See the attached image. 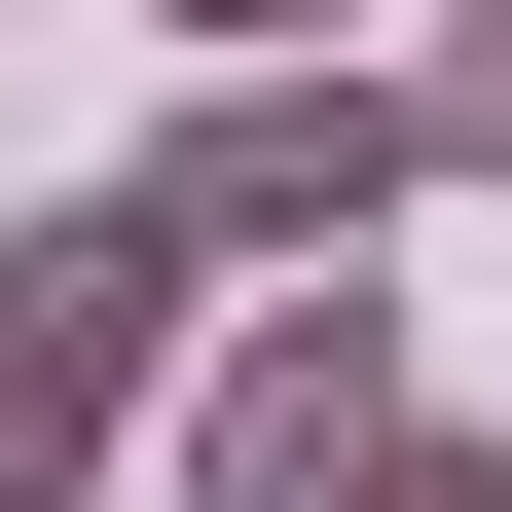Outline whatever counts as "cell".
<instances>
[{"label":"cell","mask_w":512,"mask_h":512,"mask_svg":"<svg viewBox=\"0 0 512 512\" xmlns=\"http://www.w3.org/2000/svg\"><path fill=\"white\" fill-rule=\"evenodd\" d=\"M183 330H220V256H183L147 183H74V220H0V512H110V439L183 403Z\"/></svg>","instance_id":"obj_1"},{"label":"cell","mask_w":512,"mask_h":512,"mask_svg":"<svg viewBox=\"0 0 512 512\" xmlns=\"http://www.w3.org/2000/svg\"><path fill=\"white\" fill-rule=\"evenodd\" d=\"M147 220L220 256V293H330V256H403L439 220V110H403V37H366V74H220L147 147Z\"/></svg>","instance_id":"obj_2"},{"label":"cell","mask_w":512,"mask_h":512,"mask_svg":"<svg viewBox=\"0 0 512 512\" xmlns=\"http://www.w3.org/2000/svg\"><path fill=\"white\" fill-rule=\"evenodd\" d=\"M403 403H439V366H403V293L330 256V293H220L147 439H183V512H366V476H403Z\"/></svg>","instance_id":"obj_3"},{"label":"cell","mask_w":512,"mask_h":512,"mask_svg":"<svg viewBox=\"0 0 512 512\" xmlns=\"http://www.w3.org/2000/svg\"><path fill=\"white\" fill-rule=\"evenodd\" d=\"M403 110H439V183H512V0H439V37H403Z\"/></svg>","instance_id":"obj_4"},{"label":"cell","mask_w":512,"mask_h":512,"mask_svg":"<svg viewBox=\"0 0 512 512\" xmlns=\"http://www.w3.org/2000/svg\"><path fill=\"white\" fill-rule=\"evenodd\" d=\"M147 37H220V74H366L403 0H147Z\"/></svg>","instance_id":"obj_5"},{"label":"cell","mask_w":512,"mask_h":512,"mask_svg":"<svg viewBox=\"0 0 512 512\" xmlns=\"http://www.w3.org/2000/svg\"><path fill=\"white\" fill-rule=\"evenodd\" d=\"M366 512H512V439H476V403H403V476H366Z\"/></svg>","instance_id":"obj_6"}]
</instances>
